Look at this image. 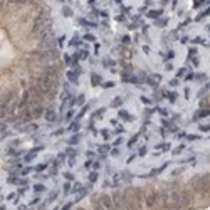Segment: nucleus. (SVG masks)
<instances>
[{
    "label": "nucleus",
    "instance_id": "f257e3e1",
    "mask_svg": "<svg viewBox=\"0 0 210 210\" xmlns=\"http://www.w3.org/2000/svg\"><path fill=\"white\" fill-rule=\"evenodd\" d=\"M192 203H193V197H192V193H190L188 190H183L182 193H180V205H183V207H190Z\"/></svg>",
    "mask_w": 210,
    "mask_h": 210
},
{
    "label": "nucleus",
    "instance_id": "f03ea898",
    "mask_svg": "<svg viewBox=\"0 0 210 210\" xmlns=\"http://www.w3.org/2000/svg\"><path fill=\"white\" fill-rule=\"evenodd\" d=\"M145 202H146V205H148V207H155V203H156V192L153 190V188H148V190H146Z\"/></svg>",
    "mask_w": 210,
    "mask_h": 210
},
{
    "label": "nucleus",
    "instance_id": "7ed1b4c3",
    "mask_svg": "<svg viewBox=\"0 0 210 210\" xmlns=\"http://www.w3.org/2000/svg\"><path fill=\"white\" fill-rule=\"evenodd\" d=\"M101 200H103V207H104V208H113L111 197H108V195H103V197H101Z\"/></svg>",
    "mask_w": 210,
    "mask_h": 210
},
{
    "label": "nucleus",
    "instance_id": "20e7f679",
    "mask_svg": "<svg viewBox=\"0 0 210 210\" xmlns=\"http://www.w3.org/2000/svg\"><path fill=\"white\" fill-rule=\"evenodd\" d=\"M35 190H37V192H42V190H44V187H42V185H37V187H35Z\"/></svg>",
    "mask_w": 210,
    "mask_h": 210
}]
</instances>
